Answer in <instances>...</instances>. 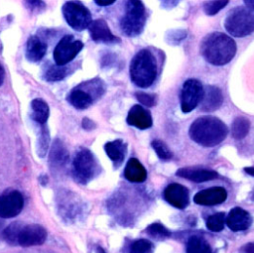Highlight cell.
I'll return each instance as SVG.
<instances>
[{
    "mask_svg": "<svg viewBox=\"0 0 254 253\" xmlns=\"http://www.w3.org/2000/svg\"><path fill=\"white\" fill-rule=\"evenodd\" d=\"M42 129L40 131V137L38 139V155L40 157H45L48 152L49 147V141H50V135L47 127L44 125H41Z\"/></svg>",
    "mask_w": 254,
    "mask_h": 253,
    "instance_id": "32",
    "label": "cell"
},
{
    "mask_svg": "<svg viewBox=\"0 0 254 253\" xmlns=\"http://www.w3.org/2000/svg\"><path fill=\"white\" fill-rule=\"evenodd\" d=\"M104 150L109 159L118 167L123 162L127 153V144L121 139L114 140L107 142L104 145Z\"/></svg>",
    "mask_w": 254,
    "mask_h": 253,
    "instance_id": "21",
    "label": "cell"
},
{
    "mask_svg": "<svg viewBox=\"0 0 254 253\" xmlns=\"http://www.w3.org/2000/svg\"><path fill=\"white\" fill-rule=\"evenodd\" d=\"M88 30H89L90 37L94 42L106 43V44L120 42V39L111 33L107 23L102 19H97L95 21H92L88 26Z\"/></svg>",
    "mask_w": 254,
    "mask_h": 253,
    "instance_id": "16",
    "label": "cell"
},
{
    "mask_svg": "<svg viewBox=\"0 0 254 253\" xmlns=\"http://www.w3.org/2000/svg\"><path fill=\"white\" fill-rule=\"evenodd\" d=\"M136 98L138 99V101H140L142 104H144L145 106H148V107L155 105V102H156L155 96L153 94H149V93H145V92H137Z\"/></svg>",
    "mask_w": 254,
    "mask_h": 253,
    "instance_id": "35",
    "label": "cell"
},
{
    "mask_svg": "<svg viewBox=\"0 0 254 253\" xmlns=\"http://www.w3.org/2000/svg\"><path fill=\"white\" fill-rule=\"evenodd\" d=\"M67 159V152L63 147L60 140H57L54 143L53 150L51 153V161L53 165H64Z\"/></svg>",
    "mask_w": 254,
    "mask_h": 253,
    "instance_id": "27",
    "label": "cell"
},
{
    "mask_svg": "<svg viewBox=\"0 0 254 253\" xmlns=\"http://www.w3.org/2000/svg\"><path fill=\"white\" fill-rule=\"evenodd\" d=\"M69 103L77 109H85L89 107L93 101L92 96L81 88H74L67 97Z\"/></svg>",
    "mask_w": 254,
    "mask_h": 253,
    "instance_id": "23",
    "label": "cell"
},
{
    "mask_svg": "<svg viewBox=\"0 0 254 253\" xmlns=\"http://www.w3.org/2000/svg\"><path fill=\"white\" fill-rule=\"evenodd\" d=\"M203 87L196 79H188L185 81L181 91V108L184 113L192 111L200 102Z\"/></svg>",
    "mask_w": 254,
    "mask_h": 253,
    "instance_id": "11",
    "label": "cell"
},
{
    "mask_svg": "<svg viewBox=\"0 0 254 253\" xmlns=\"http://www.w3.org/2000/svg\"><path fill=\"white\" fill-rule=\"evenodd\" d=\"M252 216L241 207L232 208L225 218V223L232 231L246 230L252 224Z\"/></svg>",
    "mask_w": 254,
    "mask_h": 253,
    "instance_id": "15",
    "label": "cell"
},
{
    "mask_svg": "<svg viewBox=\"0 0 254 253\" xmlns=\"http://www.w3.org/2000/svg\"><path fill=\"white\" fill-rule=\"evenodd\" d=\"M153 244L147 239H139L132 243L130 253H152Z\"/></svg>",
    "mask_w": 254,
    "mask_h": 253,
    "instance_id": "33",
    "label": "cell"
},
{
    "mask_svg": "<svg viewBox=\"0 0 254 253\" xmlns=\"http://www.w3.org/2000/svg\"><path fill=\"white\" fill-rule=\"evenodd\" d=\"M83 48L82 42L75 40L73 36L66 35L63 37L54 50L55 64L64 66L71 62Z\"/></svg>",
    "mask_w": 254,
    "mask_h": 253,
    "instance_id": "10",
    "label": "cell"
},
{
    "mask_svg": "<svg viewBox=\"0 0 254 253\" xmlns=\"http://www.w3.org/2000/svg\"><path fill=\"white\" fill-rule=\"evenodd\" d=\"M97 253H106L101 247H97Z\"/></svg>",
    "mask_w": 254,
    "mask_h": 253,
    "instance_id": "43",
    "label": "cell"
},
{
    "mask_svg": "<svg viewBox=\"0 0 254 253\" xmlns=\"http://www.w3.org/2000/svg\"><path fill=\"white\" fill-rule=\"evenodd\" d=\"M244 171H245L248 175L254 177V167H246V168H244Z\"/></svg>",
    "mask_w": 254,
    "mask_h": 253,
    "instance_id": "42",
    "label": "cell"
},
{
    "mask_svg": "<svg viewBox=\"0 0 254 253\" xmlns=\"http://www.w3.org/2000/svg\"><path fill=\"white\" fill-rule=\"evenodd\" d=\"M224 28L233 37H244L254 31V11L238 6L231 9L225 20Z\"/></svg>",
    "mask_w": 254,
    "mask_h": 253,
    "instance_id": "6",
    "label": "cell"
},
{
    "mask_svg": "<svg viewBox=\"0 0 254 253\" xmlns=\"http://www.w3.org/2000/svg\"><path fill=\"white\" fill-rule=\"evenodd\" d=\"M95 3H96L97 5H99V6H109V5L113 4L114 1H113V0H111V1H101V0L98 1V0H96Z\"/></svg>",
    "mask_w": 254,
    "mask_h": 253,
    "instance_id": "39",
    "label": "cell"
},
{
    "mask_svg": "<svg viewBox=\"0 0 254 253\" xmlns=\"http://www.w3.org/2000/svg\"><path fill=\"white\" fill-rule=\"evenodd\" d=\"M226 215L224 212H217L206 219V227L213 232L221 231L224 228Z\"/></svg>",
    "mask_w": 254,
    "mask_h": 253,
    "instance_id": "29",
    "label": "cell"
},
{
    "mask_svg": "<svg viewBox=\"0 0 254 253\" xmlns=\"http://www.w3.org/2000/svg\"><path fill=\"white\" fill-rule=\"evenodd\" d=\"M251 199H252V200H254V191H253V193H252V196H251Z\"/></svg>",
    "mask_w": 254,
    "mask_h": 253,
    "instance_id": "44",
    "label": "cell"
},
{
    "mask_svg": "<svg viewBox=\"0 0 254 253\" xmlns=\"http://www.w3.org/2000/svg\"><path fill=\"white\" fill-rule=\"evenodd\" d=\"M126 121L129 125L134 126L138 129L144 130L152 126L153 120L149 110L145 109L139 104L133 105L128 112Z\"/></svg>",
    "mask_w": 254,
    "mask_h": 253,
    "instance_id": "18",
    "label": "cell"
},
{
    "mask_svg": "<svg viewBox=\"0 0 254 253\" xmlns=\"http://www.w3.org/2000/svg\"><path fill=\"white\" fill-rule=\"evenodd\" d=\"M200 53L207 63L213 65H223L234 58L236 44L229 36L220 32H213L202 40Z\"/></svg>",
    "mask_w": 254,
    "mask_h": 253,
    "instance_id": "1",
    "label": "cell"
},
{
    "mask_svg": "<svg viewBox=\"0 0 254 253\" xmlns=\"http://www.w3.org/2000/svg\"><path fill=\"white\" fill-rule=\"evenodd\" d=\"M227 197V192L222 187H212L195 193L193 200L199 205H215L223 202Z\"/></svg>",
    "mask_w": 254,
    "mask_h": 253,
    "instance_id": "14",
    "label": "cell"
},
{
    "mask_svg": "<svg viewBox=\"0 0 254 253\" xmlns=\"http://www.w3.org/2000/svg\"><path fill=\"white\" fill-rule=\"evenodd\" d=\"M4 237L9 241H16L23 248H31L46 241L47 231L39 224L20 226L19 223H13L5 229Z\"/></svg>",
    "mask_w": 254,
    "mask_h": 253,
    "instance_id": "5",
    "label": "cell"
},
{
    "mask_svg": "<svg viewBox=\"0 0 254 253\" xmlns=\"http://www.w3.org/2000/svg\"><path fill=\"white\" fill-rule=\"evenodd\" d=\"M146 232L153 238H155L156 240H165L168 237H170L171 232L161 223H152L150 224L147 229Z\"/></svg>",
    "mask_w": 254,
    "mask_h": 253,
    "instance_id": "30",
    "label": "cell"
},
{
    "mask_svg": "<svg viewBox=\"0 0 254 253\" xmlns=\"http://www.w3.org/2000/svg\"><path fill=\"white\" fill-rule=\"evenodd\" d=\"M68 73V67L64 65V66H59V65H52L44 73V77L48 81H57L64 78Z\"/></svg>",
    "mask_w": 254,
    "mask_h": 253,
    "instance_id": "28",
    "label": "cell"
},
{
    "mask_svg": "<svg viewBox=\"0 0 254 253\" xmlns=\"http://www.w3.org/2000/svg\"><path fill=\"white\" fill-rule=\"evenodd\" d=\"M146 21L145 7L141 1H127L125 14L121 18L120 27L123 33L129 37L141 34Z\"/></svg>",
    "mask_w": 254,
    "mask_h": 253,
    "instance_id": "7",
    "label": "cell"
},
{
    "mask_svg": "<svg viewBox=\"0 0 254 253\" xmlns=\"http://www.w3.org/2000/svg\"><path fill=\"white\" fill-rule=\"evenodd\" d=\"M226 125L214 116H201L195 119L189 130L190 137L204 147H213L221 143L227 136Z\"/></svg>",
    "mask_w": 254,
    "mask_h": 253,
    "instance_id": "2",
    "label": "cell"
},
{
    "mask_svg": "<svg viewBox=\"0 0 254 253\" xmlns=\"http://www.w3.org/2000/svg\"><path fill=\"white\" fill-rule=\"evenodd\" d=\"M223 101L221 90L214 85H207L203 88L202 97L200 100V110L211 112L218 109Z\"/></svg>",
    "mask_w": 254,
    "mask_h": 253,
    "instance_id": "17",
    "label": "cell"
},
{
    "mask_svg": "<svg viewBox=\"0 0 254 253\" xmlns=\"http://www.w3.org/2000/svg\"><path fill=\"white\" fill-rule=\"evenodd\" d=\"M63 14L66 23L76 31L84 30L92 22L89 10L78 2H65L63 5Z\"/></svg>",
    "mask_w": 254,
    "mask_h": 253,
    "instance_id": "9",
    "label": "cell"
},
{
    "mask_svg": "<svg viewBox=\"0 0 254 253\" xmlns=\"http://www.w3.org/2000/svg\"><path fill=\"white\" fill-rule=\"evenodd\" d=\"M82 127H83L84 129L89 130V129L94 128V123H93L92 121H90L89 119L84 118V119H83V121H82Z\"/></svg>",
    "mask_w": 254,
    "mask_h": 253,
    "instance_id": "38",
    "label": "cell"
},
{
    "mask_svg": "<svg viewBox=\"0 0 254 253\" xmlns=\"http://www.w3.org/2000/svg\"><path fill=\"white\" fill-rule=\"evenodd\" d=\"M240 253H254V242H250L245 244L242 248Z\"/></svg>",
    "mask_w": 254,
    "mask_h": 253,
    "instance_id": "37",
    "label": "cell"
},
{
    "mask_svg": "<svg viewBox=\"0 0 254 253\" xmlns=\"http://www.w3.org/2000/svg\"><path fill=\"white\" fill-rule=\"evenodd\" d=\"M4 76H5V70H4L3 65L0 63V85L3 83Z\"/></svg>",
    "mask_w": 254,
    "mask_h": 253,
    "instance_id": "40",
    "label": "cell"
},
{
    "mask_svg": "<svg viewBox=\"0 0 254 253\" xmlns=\"http://www.w3.org/2000/svg\"><path fill=\"white\" fill-rule=\"evenodd\" d=\"M164 198L173 206L183 209L188 206L190 194L188 189L181 184H171L164 190Z\"/></svg>",
    "mask_w": 254,
    "mask_h": 253,
    "instance_id": "13",
    "label": "cell"
},
{
    "mask_svg": "<svg viewBox=\"0 0 254 253\" xmlns=\"http://www.w3.org/2000/svg\"><path fill=\"white\" fill-rule=\"evenodd\" d=\"M157 156L163 161H169L173 158V153L168 148V146L161 140H153L151 143Z\"/></svg>",
    "mask_w": 254,
    "mask_h": 253,
    "instance_id": "31",
    "label": "cell"
},
{
    "mask_svg": "<svg viewBox=\"0 0 254 253\" xmlns=\"http://www.w3.org/2000/svg\"><path fill=\"white\" fill-rule=\"evenodd\" d=\"M244 3L246 7H248L251 10H254V0H245Z\"/></svg>",
    "mask_w": 254,
    "mask_h": 253,
    "instance_id": "41",
    "label": "cell"
},
{
    "mask_svg": "<svg viewBox=\"0 0 254 253\" xmlns=\"http://www.w3.org/2000/svg\"><path fill=\"white\" fill-rule=\"evenodd\" d=\"M98 171V164L93 154L85 148L78 150L72 161L73 177L80 183H87L93 179Z\"/></svg>",
    "mask_w": 254,
    "mask_h": 253,
    "instance_id": "8",
    "label": "cell"
},
{
    "mask_svg": "<svg viewBox=\"0 0 254 253\" xmlns=\"http://www.w3.org/2000/svg\"><path fill=\"white\" fill-rule=\"evenodd\" d=\"M17 157L16 140L0 116V190L11 182Z\"/></svg>",
    "mask_w": 254,
    "mask_h": 253,
    "instance_id": "3",
    "label": "cell"
},
{
    "mask_svg": "<svg viewBox=\"0 0 254 253\" xmlns=\"http://www.w3.org/2000/svg\"><path fill=\"white\" fill-rule=\"evenodd\" d=\"M187 253H213V251L205 238L199 235H193L188 240Z\"/></svg>",
    "mask_w": 254,
    "mask_h": 253,
    "instance_id": "25",
    "label": "cell"
},
{
    "mask_svg": "<svg viewBox=\"0 0 254 253\" xmlns=\"http://www.w3.org/2000/svg\"><path fill=\"white\" fill-rule=\"evenodd\" d=\"M177 176L188 179L194 183H202L212 179L217 178V173L215 171L199 169V168H182L176 173Z\"/></svg>",
    "mask_w": 254,
    "mask_h": 253,
    "instance_id": "19",
    "label": "cell"
},
{
    "mask_svg": "<svg viewBox=\"0 0 254 253\" xmlns=\"http://www.w3.org/2000/svg\"><path fill=\"white\" fill-rule=\"evenodd\" d=\"M228 4L227 0H219V1H206L203 4V11L206 15L212 16L223 9Z\"/></svg>",
    "mask_w": 254,
    "mask_h": 253,
    "instance_id": "34",
    "label": "cell"
},
{
    "mask_svg": "<svg viewBox=\"0 0 254 253\" xmlns=\"http://www.w3.org/2000/svg\"><path fill=\"white\" fill-rule=\"evenodd\" d=\"M9 253H56L53 251H48V250H40V249H31V248H24L21 250H16V251H11Z\"/></svg>",
    "mask_w": 254,
    "mask_h": 253,
    "instance_id": "36",
    "label": "cell"
},
{
    "mask_svg": "<svg viewBox=\"0 0 254 253\" xmlns=\"http://www.w3.org/2000/svg\"><path fill=\"white\" fill-rule=\"evenodd\" d=\"M47 46L38 37L32 36L29 38L26 46V57L31 62H39L46 55Z\"/></svg>",
    "mask_w": 254,
    "mask_h": 253,
    "instance_id": "22",
    "label": "cell"
},
{
    "mask_svg": "<svg viewBox=\"0 0 254 253\" xmlns=\"http://www.w3.org/2000/svg\"><path fill=\"white\" fill-rule=\"evenodd\" d=\"M24 198L20 191L10 190L0 195V217L12 218L23 209Z\"/></svg>",
    "mask_w": 254,
    "mask_h": 253,
    "instance_id": "12",
    "label": "cell"
},
{
    "mask_svg": "<svg viewBox=\"0 0 254 253\" xmlns=\"http://www.w3.org/2000/svg\"><path fill=\"white\" fill-rule=\"evenodd\" d=\"M130 78L139 87L147 88L153 84L157 76L156 60L152 53L143 49L139 51L130 63Z\"/></svg>",
    "mask_w": 254,
    "mask_h": 253,
    "instance_id": "4",
    "label": "cell"
},
{
    "mask_svg": "<svg viewBox=\"0 0 254 253\" xmlns=\"http://www.w3.org/2000/svg\"><path fill=\"white\" fill-rule=\"evenodd\" d=\"M250 122L246 117H236L231 124V135L234 139H243L249 132Z\"/></svg>",
    "mask_w": 254,
    "mask_h": 253,
    "instance_id": "26",
    "label": "cell"
},
{
    "mask_svg": "<svg viewBox=\"0 0 254 253\" xmlns=\"http://www.w3.org/2000/svg\"><path fill=\"white\" fill-rule=\"evenodd\" d=\"M124 177L131 183H142L147 178V171L136 158H130L124 170Z\"/></svg>",
    "mask_w": 254,
    "mask_h": 253,
    "instance_id": "20",
    "label": "cell"
},
{
    "mask_svg": "<svg viewBox=\"0 0 254 253\" xmlns=\"http://www.w3.org/2000/svg\"><path fill=\"white\" fill-rule=\"evenodd\" d=\"M32 119L40 125H44L49 118V106L43 99L36 98L31 103Z\"/></svg>",
    "mask_w": 254,
    "mask_h": 253,
    "instance_id": "24",
    "label": "cell"
}]
</instances>
